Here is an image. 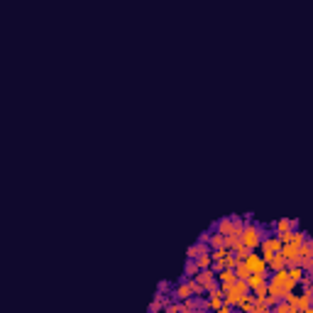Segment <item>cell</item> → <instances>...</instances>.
<instances>
[{"mask_svg":"<svg viewBox=\"0 0 313 313\" xmlns=\"http://www.w3.org/2000/svg\"><path fill=\"white\" fill-rule=\"evenodd\" d=\"M257 250H259V254H262L264 259H269L272 254H277V252L281 250V240H279L272 230H267V235L262 238V243H259V247H257Z\"/></svg>","mask_w":313,"mask_h":313,"instance_id":"2","label":"cell"},{"mask_svg":"<svg viewBox=\"0 0 313 313\" xmlns=\"http://www.w3.org/2000/svg\"><path fill=\"white\" fill-rule=\"evenodd\" d=\"M157 291H159V294H167V296H169V294H172V284H169V281H162V284L157 286Z\"/></svg>","mask_w":313,"mask_h":313,"instance_id":"14","label":"cell"},{"mask_svg":"<svg viewBox=\"0 0 313 313\" xmlns=\"http://www.w3.org/2000/svg\"><path fill=\"white\" fill-rule=\"evenodd\" d=\"M296 228H299V220H296V218H294V220H291V218H281V220H277V223L272 225V233H274V235H281V233H289V230H296Z\"/></svg>","mask_w":313,"mask_h":313,"instance_id":"4","label":"cell"},{"mask_svg":"<svg viewBox=\"0 0 313 313\" xmlns=\"http://www.w3.org/2000/svg\"><path fill=\"white\" fill-rule=\"evenodd\" d=\"M215 279H218L220 289H223V291H228V289L233 286V281H235V272H233V269H220V272L215 274Z\"/></svg>","mask_w":313,"mask_h":313,"instance_id":"5","label":"cell"},{"mask_svg":"<svg viewBox=\"0 0 313 313\" xmlns=\"http://www.w3.org/2000/svg\"><path fill=\"white\" fill-rule=\"evenodd\" d=\"M206 309H208V311H220V309H223V296H220V294H213V296H208V301H206Z\"/></svg>","mask_w":313,"mask_h":313,"instance_id":"11","label":"cell"},{"mask_svg":"<svg viewBox=\"0 0 313 313\" xmlns=\"http://www.w3.org/2000/svg\"><path fill=\"white\" fill-rule=\"evenodd\" d=\"M235 309H240V311H254V296L252 294H247V296H243L240 301H238V306Z\"/></svg>","mask_w":313,"mask_h":313,"instance_id":"12","label":"cell"},{"mask_svg":"<svg viewBox=\"0 0 313 313\" xmlns=\"http://www.w3.org/2000/svg\"><path fill=\"white\" fill-rule=\"evenodd\" d=\"M264 235H267V228H264V225L252 223V220H245L243 233H240V240H243V245L252 252V250H257V247H259V243H262V238H264Z\"/></svg>","mask_w":313,"mask_h":313,"instance_id":"1","label":"cell"},{"mask_svg":"<svg viewBox=\"0 0 313 313\" xmlns=\"http://www.w3.org/2000/svg\"><path fill=\"white\" fill-rule=\"evenodd\" d=\"M206 252H210V247H208L206 243H196V245H191L186 250V259H196V257H201V254H206Z\"/></svg>","mask_w":313,"mask_h":313,"instance_id":"8","label":"cell"},{"mask_svg":"<svg viewBox=\"0 0 313 313\" xmlns=\"http://www.w3.org/2000/svg\"><path fill=\"white\" fill-rule=\"evenodd\" d=\"M284 267H286V259H284L279 252L272 254V257L267 259V269H269V272H279V269H284Z\"/></svg>","mask_w":313,"mask_h":313,"instance_id":"7","label":"cell"},{"mask_svg":"<svg viewBox=\"0 0 313 313\" xmlns=\"http://www.w3.org/2000/svg\"><path fill=\"white\" fill-rule=\"evenodd\" d=\"M193 279H196V281H198L203 289H208V286L215 281V272H213L210 267H206V269H198V274H196Z\"/></svg>","mask_w":313,"mask_h":313,"instance_id":"6","label":"cell"},{"mask_svg":"<svg viewBox=\"0 0 313 313\" xmlns=\"http://www.w3.org/2000/svg\"><path fill=\"white\" fill-rule=\"evenodd\" d=\"M198 274V264H196V259H186V264H184V274H181V279H193Z\"/></svg>","mask_w":313,"mask_h":313,"instance_id":"10","label":"cell"},{"mask_svg":"<svg viewBox=\"0 0 313 313\" xmlns=\"http://www.w3.org/2000/svg\"><path fill=\"white\" fill-rule=\"evenodd\" d=\"M243 262H245V267H247L250 274H269V269H267V259H264L262 254H254V250L247 252V257H245Z\"/></svg>","mask_w":313,"mask_h":313,"instance_id":"3","label":"cell"},{"mask_svg":"<svg viewBox=\"0 0 313 313\" xmlns=\"http://www.w3.org/2000/svg\"><path fill=\"white\" fill-rule=\"evenodd\" d=\"M208 247H210V250H218V247H225V235H220V233H215V230H210V235H208Z\"/></svg>","mask_w":313,"mask_h":313,"instance_id":"9","label":"cell"},{"mask_svg":"<svg viewBox=\"0 0 313 313\" xmlns=\"http://www.w3.org/2000/svg\"><path fill=\"white\" fill-rule=\"evenodd\" d=\"M210 252H206V254H201V257H196V264H198V269H206V267H210Z\"/></svg>","mask_w":313,"mask_h":313,"instance_id":"13","label":"cell"}]
</instances>
